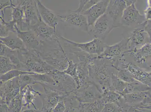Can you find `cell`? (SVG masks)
Segmentation results:
<instances>
[{"label": "cell", "instance_id": "cell-3", "mask_svg": "<svg viewBox=\"0 0 151 112\" xmlns=\"http://www.w3.org/2000/svg\"><path fill=\"white\" fill-rule=\"evenodd\" d=\"M129 42L127 38L112 45H107L102 54L98 56V57L110 61L115 68V65L118 60L124 57L129 51Z\"/></svg>", "mask_w": 151, "mask_h": 112}, {"label": "cell", "instance_id": "cell-30", "mask_svg": "<svg viewBox=\"0 0 151 112\" xmlns=\"http://www.w3.org/2000/svg\"><path fill=\"white\" fill-rule=\"evenodd\" d=\"M36 74L37 73L23 72V71L18 70V69H14L1 76V83L5 82L15 78L18 77L22 75L35 74Z\"/></svg>", "mask_w": 151, "mask_h": 112}, {"label": "cell", "instance_id": "cell-11", "mask_svg": "<svg viewBox=\"0 0 151 112\" xmlns=\"http://www.w3.org/2000/svg\"><path fill=\"white\" fill-rule=\"evenodd\" d=\"M74 94L82 103H92L102 96L101 91L93 82L77 89Z\"/></svg>", "mask_w": 151, "mask_h": 112}, {"label": "cell", "instance_id": "cell-35", "mask_svg": "<svg viewBox=\"0 0 151 112\" xmlns=\"http://www.w3.org/2000/svg\"><path fill=\"white\" fill-rule=\"evenodd\" d=\"M77 67V63L74 62L72 60H69L68 67L64 72L66 74L73 78L74 80H75L76 78Z\"/></svg>", "mask_w": 151, "mask_h": 112}, {"label": "cell", "instance_id": "cell-4", "mask_svg": "<svg viewBox=\"0 0 151 112\" xmlns=\"http://www.w3.org/2000/svg\"><path fill=\"white\" fill-rule=\"evenodd\" d=\"M116 69H125L133 75L134 79L151 89V76L149 72L131 62H127L124 57L119 59L116 62Z\"/></svg>", "mask_w": 151, "mask_h": 112}, {"label": "cell", "instance_id": "cell-36", "mask_svg": "<svg viewBox=\"0 0 151 112\" xmlns=\"http://www.w3.org/2000/svg\"><path fill=\"white\" fill-rule=\"evenodd\" d=\"M102 112H124L118 104L110 103L105 104Z\"/></svg>", "mask_w": 151, "mask_h": 112}, {"label": "cell", "instance_id": "cell-45", "mask_svg": "<svg viewBox=\"0 0 151 112\" xmlns=\"http://www.w3.org/2000/svg\"><path fill=\"white\" fill-rule=\"evenodd\" d=\"M150 74L151 76V71H150Z\"/></svg>", "mask_w": 151, "mask_h": 112}, {"label": "cell", "instance_id": "cell-1", "mask_svg": "<svg viewBox=\"0 0 151 112\" xmlns=\"http://www.w3.org/2000/svg\"><path fill=\"white\" fill-rule=\"evenodd\" d=\"M106 61L95 55L87 64L90 80L102 94L111 91V76L112 73L117 74L118 72L113 69L115 68L112 64L109 65Z\"/></svg>", "mask_w": 151, "mask_h": 112}, {"label": "cell", "instance_id": "cell-40", "mask_svg": "<svg viewBox=\"0 0 151 112\" xmlns=\"http://www.w3.org/2000/svg\"><path fill=\"white\" fill-rule=\"evenodd\" d=\"M1 112H10L8 105L6 103H1Z\"/></svg>", "mask_w": 151, "mask_h": 112}, {"label": "cell", "instance_id": "cell-42", "mask_svg": "<svg viewBox=\"0 0 151 112\" xmlns=\"http://www.w3.org/2000/svg\"><path fill=\"white\" fill-rule=\"evenodd\" d=\"M53 108H42L40 112H53Z\"/></svg>", "mask_w": 151, "mask_h": 112}, {"label": "cell", "instance_id": "cell-14", "mask_svg": "<svg viewBox=\"0 0 151 112\" xmlns=\"http://www.w3.org/2000/svg\"><path fill=\"white\" fill-rule=\"evenodd\" d=\"M110 1L102 0L98 2L83 13L87 18L89 27L92 26L100 17L106 13Z\"/></svg>", "mask_w": 151, "mask_h": 112}, {"label": "cell", "instance_id": "cell-17", "mask_svg": "<svg viewBox=\"0 0 151 112\" xmlns=\"http://www.w3.org/2000/svg\"><path fill=\"white\" fill-rule=\"evenodd\" d=\"M18 37L21 39L28 50H36L40 44V40L37 37L31 30L22 31L16 28Z\"/></svg>", "mask_w": 151, "mask_h": 112}, {"label": "cell", "instance_id": "cell-33", "mask_svg": "<svg viewBox=\"0 0 151 112\" xmlns=\"http://www.w3.org/2000/svg\"><path fill=\"white\" fill-rule=\"evenodd\" d=\"M20 88V91L28 85L37 84L36 81L33 77L32 74L22 75L18 77Z\"/></svg>", "mask_w": 151, "mask_h": 112}, {"label": "cell", "instance_id": "cell-31", "mask_svg": "<svg viewBox=\"0 0 151 112\" xmlns=\"http://www.w3.org/2000/svg\"><path fill=\"white\" fill-rule=\"evenodd\" d=\"M1 76L8 73L11 70L16 69L10 59L8 57L1 56Z\"/></svg>", "mask_w": 151, "mask_h": 112}, {"label": "cell", "instance_id": "cell-2", "mask_svg": "<svg viewBox=\"0 0 151 112\" xmlns=\"http://www.w3.org/2000/svg\"><path fill=\"white\" fill-rule=\"evenodd\" d=\"M18 57L21 62L19 70L40 74L51 73L55 69L43 60L34 50H17Z\"/></svg>", "mask_w": 151, "mask_h": 112}, {"label": "cell", "instance_id": "cell-39", "mask_svg": "<svg viewBox=\"0 0 151 112\" xmlns=\"http://www.w3.org/2000/svg\"><path fill=\"white\" fill-rule=\"evenodd\" d=\"M145 18L146 21H151V7L147 6L144 11Z\"/></svg>", "mask_w": 151, "mask_h": 112}, {"label": "cell", "instance_id": "cell-25", "mask_svg": "<svg viewBox=\"0 0 151 112\" xmlns=\"http://www.w3.org/2000/svg\"><path fill=\"white\" fill-rule=\"evenodd\" d=\"M65 106L64 112H80L81 102L74 94L65 97L63 100Z\"/></svg>", "mask_w": 151, "mask_h": 112}, {"label": "cell", "instance_id": "cell-12", "mask_svg": "<svg viewBox=\"0 0 151 112\" xmlns=\"http://www.w3.org/2000/svg\"><path fill=\"white\" fill-rule=\"evenodd\" d=\"M146 22L139 25L130 33L128 38L129 52L139 48L147 43H150L149 36L145 30Z\"/></svg>", "mask_w": 151, "mask_h": 112}, {"label": "cell", "instance_id": "cell-44", "mask_svg": "<svg viewBox=\"0 0 151 112\" xmlns=\"http://www.w3.org/2000/svg\"><path fill=\"white\" fill-rule=\"evenodd\" d=\"M142 109H149V110H151V105L150 106H145V107H143Z\"/></svg>", "mask_w": 151, "mask_h": 112}, {"label": "cell", "instance_id": "cell-15", "mask_svg": "<svg viewBox=\"0 0 151 112\" xmlns=\"http://www.w3.org/2000/svg\"><path fill=\"white\" fill-rule=\"evenodd\" d=\"M43 87L45 93L41 94L42 107L46 108H53L60 101H63L64 97L60 93L51 89L43 84H41Z\"/></svg>", "mask_w": 151, "mask_h": 112}, {"label": "cell", "instance_id": "cell-7", "mask_svg": "<svg viewBox=\"0 0 151 112\" xmlns=\"http://www.w3.org/2000/svg\"><path fill=\"white\" fill-rule=\"evenodd\" d=\"M59 21L79 28L89 33V28L86 16L74 11H69L64 15H58Z\"/></svg>", "mask_w": 151, "mask_h": 112}, {"label": "cell", "instance_id": "cell-32", "mask_svg": "<svg viewBox=\"0 0 151 112\" xmlns=\"http://www.w3.org/2000/svg\"><path fill=\"white\" fill-rule=\"evenodd\" d=\"M7 105L10 112H22L23 106L20 94L14 98Z\"/></svg>", "mask_w": 151, "mask_h": 112}, {"label": "cell", "instance_id": "cell-23", "mask_svg": "<svg viewBox=\"0 0 151 112\" xmlns=\"http://www.w3.org/2000/svg\"><path fill=\"white\" fill-rule=\"evenodd\" d=\"M11 16L12 20L16 23L19 30H22L24 24V8L22 1H17V4L12 8Z\"/></svg>", "mask_w": 151, "mask_h": 112}, {"label": "cell", "instance_id": "cell-46", "mask_svg": "<svg viewBox=\"0 0 151 112\" xmlns=\"http://www.w3.org/2000/svg\"><path fill=\"white\" fill-rule=\"evenodd\" d=\"M150 94H151V90H150Z\"/></svg>", "mask_w": 151, "mask_h": 112}, {"label": "cell", "instance_id": "cell-10", "mask_svg": "<svg viewBox=\"0 0 151 112\" xmlns=\"http://www.w3.org/2000/svg\"><path fill=\"white\" fill-rule=\"evenodd\" d=\"M24 8V24L22 31L25 28L29 30L32 26L37 22L41 17L37 7L36 1H22Z\"/></svg>", "mask_w": 151, "mask_h": 112}, {"label": "cell", "instance_id": "cell-38", "mask_svg": "<svg viewBox=\"0 0 151 112\" xmlns=\"http://www.w3.org/2000/svg\"><path fill=\"white\" fill-rule=\"evenodd\" d=\"M145 30L149 36L150 42L151 43V21H147Z\"/></svg>", "mask_w": 151, "mask_h": 112}, {"label": "cell", "instance_id": "cell-24", "mask_svg": "<svg viewBox=\"0 0 151 112\" xmlns=\"http://www.w3.org/2000/svg\"><path fill=\"white\" fill-rule=\"evenodd\" d=\"M105 105L101 98L92 103H81L80 112H102Z\"/></svg>", "mask_w": 151, "mask_h": 112}, {"label": "cell", "instance_id": "cell-47", "mask_svg": "<svg viewBox=\"0 0 151 112\" xmlns=\"http://www.w3.org/2000/svg\"></svg>", "mask_w": 151, "mask_h": 112}, {"label": "cell", "instance_id": "cell-27", "mask_svg": "<svg viewBox=\"0 0 151 112\" xmlns=\"http://www.w3.org/2000/svg\"><path fill=\"white\" fill-rule=\"evenodd\" d=\"M128 83L118 77L117 74L112 73L111 79V91L122 95Z\"/></svg>", "mask_w": 151, "mask_h": 112}, {"label": "cell", "instance_id": "cell-18", "mask_svg": "<svg viewBox=\"0 0 151 112\" xmlns=\"http://www.w3.org/2000/svg\"><path fill=\"white\" fill-rule=\"evenodd\" d=\"M37 5L41 18L44 22L56 30L58 17L52 10L48 9L40 1H36Z\"/></svg>", "mask_w": 151, "mask_h": 112}, {"label": "cell", "instance_id": "cell-5", "mask_svg": "<svg viewBox=\"0 0 151 112\" xmlns=\"http://www.w3.org/2000/svg\"><path fill=\"white\" fill-rule=\"evenodd\" d=\"M89 30V34L91 33L95 37L104 41L112 30L118 27L116 25L113 20L106 13L97 20Z\"/></svg>", "mask_w": 151, "mask_h": 112}, {"label": "cell", "instance_id": "cell-13", "mask_svg": "<svg viewBox=\"0 0 151 112\" xmlns=\"http://www.w3.org/2000/svg\"><path fill=\"white\" fill-rule=\"evenodd\" d=\"M20 93L18 77L4 83H1V103L7 105Z\"/></svg>", "mask_w": 151, "mask_h": 112}, {"label": "cell", "instance_id": "cell-41", "mask_svg": "<svg viewBox=\"0 0 151 112\" xmlns=\"http://www.w3.org/2000/svg\"><path fill=\"white\" fill-rule=\"evenodd\" d=\"M41 110H38V109H29L28 110H27L23 111L22 112H40Z\"/></svg>", "mask_w": 151, "mask_h": 112}, {"label": "cell", "instance_id": "cell-43", "mask_svg": "<svg viewBox=\"0 0 151 112\" xmlns=\"http://www.w3.org/2000/svg\"><path fill=\"white\" fill-rule=\"evenodd\" d=\"M147 6L151 7V0L147 1Z\"/></svg>", "mask_w": 151, "mask_h": 112}, {"label": "cell", "instance_id": "cell-20", "mask_svg": "<svg viewBox=\"0 0 151 112\" xmlns=\"http://www.w3.org/2000/svg\"><path fill=\"white\" fill-rule=\"evenodd\" d=\"M20 94L21 96L23 106L29 109L30 105H32L34 109H37L34 103V101L36 99L37 96H40L42 94L35 91L32 86L28 85L20 91Z\"/></svg>", "mask_w": 151, "mask_h": 112}, {"label": "cell", "instance_id": "cell-22", "mask_svg": "<svg viewBox=\"0 0 151 112\" xmlns=\"http://www.w3.org/2000/svg\"><path fill=\"white\" fill-rule=\"evenodd\" d=\"M149 91L122 95L126 103L130 107L139 106L148 96Z\"/></svg>", "mask_w": 151, "mask_h": 112}, {"label": "cell", "instance_id": "cell-19", "mask_svg": "<svg viewBox=\"0 0 151 112\" xmlns=\"http://www.w3.org/2000/svg\"><path fill=\"white\" fill-rule=\"evenodd\" d=\"M127 54L134 58V62L141 65L146 64L151 58V43H147L139 48L134 49Z\"/></svg>", "mask_w": 151, "mask_h": 112}, {"label": "cell", "instance_id": "cell-34", "mask_svg": "<svg viewBox=\"0 0 151 112\" xmlns=\"http://www.w3.org/2000/svg\"><path fill=\"white\" fill-rule=\"evenodd\" d=\"M117 71V76L118 77L125 82L130 83L135 80L133 75L127 69H119Z\"/></svg>", "mask_w": 151, "mask_h": 112}, {"label": "cell", "instance_id": "cell-37", "mask_svg": "<svg viewBox=\"0 0 151 112\" xmlns=\"http://www.w3.org/2000/svg\"><path fill=\"white\" fill-rule=\"evenodd\" d=\"M65 110V103L63 101H61L57 104L53 108V112H64Z\"/></svg>", "mask_w": 151, "mask_h": 112}, {"label": "cell", "instance_id": "cell-6", "mask_svg": "<svg viewBox=\"0 0 151 112\" xmlns=\"http://www.w3.org/2000/svg\"><path fill=\"white\" fill-rule=\"evenodd\" d=\"M61 39L71 45L75 46L82 51L91 55H101L107 46L103 41L96 38L90 41L83 43L73 41L62 36H61Z\"/></svg>", "mask_w": 151, "mask_h": 112}, {"label": "cell", "instance_id": "cell-21", "mask_svg": "<svg viewBox=\"0 0 151 112\" xmlns=\"http://www.w3.org/2000/svg\"><path fill=\"white\" fill-rule=\"evenodd\" d=\"M1 43L13 50H24L25 45L18 37L17 33L10 32L7 36L1 38Z\"/></svg>", "mask_w": 151, "mask_h": 112}, {"label": "cell", "instance_id": "cell-16", "mask_svg": "<svg viewBox=\"0 0 151 112\" xmlns=\"http://www.w3.org/2000/svg\"><path fill=\"white\" fill-rule=\"evenodd\" d=\"M127 7L125 1L111 0L109 1L106 13L113 20L116 25L119 27V26L116 23L119 21L120 23L123 12Z\"/></svg>", "mask_w": 151, "mask_h": 112}, {"label": "cell", "instance_id": "cell-28", "mask_svg": "<svg viewBox=\"0 0 151 112\" xmlns=\"http://www.w3.org/2000/svg\"><path fill=\"white\" fill-rule=\"evenodd\" d=\"M150 90L151 89L150 87L135 80L132 82L128 83L122 95L132 93L147 91Z\"/></svg>", "mask_w": 151, "mask_h": 112}, {"label": "cell", "instance_id": "cell-8", "mask_svg": "<svg viewBox=\"0 0 151 112\" xmlns=\"http://www.w3.org/2000/svg\"><path fill=\"white\" fill-rule=\"evenodd\" d=\"M29 30L41 40L57 41L61 39V35L57 33L56 30L44 22L41 17L37 22L32 26Z\"/></svg>", "mask_w": 151, "mask_h": 112}, {"label": "cell", "instance_id": "cell-9", "mask_svg": "<svg viewBox=\"0 0 151 112\" xmlns=\"http://www.w3.org/2000/svg\"><path fill=\"white\" fill-rule=\"evenodd\" d=\"M127 6L125 9L121 19V25L130 27L133 26H139L146 21L144 15L140 13L135 6V3Z\"/></svg>", "mask_w": 151, "mask_h": 112}, {"label": "cell", "instance_id": "cell-26", "mask_svg": "<svg viewBox=\"0 0 151 112\" xmlns=\"http://www.w3.org/2000/svg\"><path fill=\"white\" fill-rule=\"evenodd\" d=\"M18 28L16 23L13 20L6 22L4 17L1 16V38L7 36L10 32L16 33V28Z\"/></svg>", "mask_w": 151, "mask_h": 112}, {"label": "cell", "instance_id": "cell-29", "mask_svg": "<svg viewBox=\"0 0 151 112\" xmlns=\"http://www.w3.org/2000/svg\"><path fill=\"white\" fill-rule=\"evenodd\" d=\"M122 98V95L112 91H108L104 92L102 94L101 98L105 104L110 103H118Z\"/></svg>", "mask_w": 151, "mask_h": 112}]
</instances>
